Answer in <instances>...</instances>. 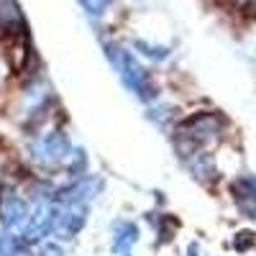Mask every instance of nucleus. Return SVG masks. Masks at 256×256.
Returning <instances> with one entry per match:
<instances>
[{
	"label": "nucleus",
	"instance_id": "obj_1",
	"mask_svg": "<svg viewBox=\"0 0 256 256\" xmlns=\"http://www.w3.org/2000/svg\"><path fill=\"white\" fill-rule=\"evenodd\" d=\"M110 59H113V64H116V70H118V74H120V80L126 82V88L131 90V92H136L138 98H144V100H148L152 98V82H148V77H146V72L138 67V62L128 54L126 49H110Z\"/></svg>",
	"mask_w": 256,
	"mask_h": 256
},
{
	"label": "nucleus",
	"instance_id": "obj_2",
	"mask_svg": "<svg viewBox=\"0 0 256 256\" xmlns=\"http://www.w3.org/2000/svg\"><path fill=\"white\" fill-rule=\"evenodd\" d=\"M56 216H59V210L52 202L38 200L28 210V218H26V226H24V241L36 244L44 236H49V233L54 230V226H56Z\"/></svg>",
	"mask_w": 256,
	"mask_h": 256
},
{
	"label": "nucleus",
	"instance_id": "obj_3",
	"mask_svg": "<svg viewBox=\"0 0 256 256\" xmlns=\"http://www.w3.org/2000/svg\"><path fill=\"white\" fill-rule=\"evenodd\" d=\"M88 220V205L84 202H67L59 216H56V226H54V233L59 238H74L80 228Z\"/></svg>",
	"mask_w": 256,
	"mask_h": 256
},
{
	"label": "nucleus",
	"instance_id": "obj_4",
	"mask_svg": "<svg viewBox=\"0 0 256 256\" xmlns=\"http://www.w3.org/2000/svg\"><path fill=\"white\" fill-rule=\"evenodd\" d=\"M70 154H72L70 152V144H67V138H64L59 131L46 134L44 138L36 144V156L44 162V164H56L62 159H67Z\"/></svg>",
	"mask_w": 256,
	"mask_h": 256
},
{
	"label": "nucleus",
	"instance_id": "obj_5",
	"mask_svg": "<svg viewBox=\"0 0 256 256\" xmlns=\"http://www.w3.org/2000/svg\"><path fill=\"white\" fill-rule=\"evenodd\" d=\"M0 218H3L6 228H24L28 218V208L16 192L6 190L3 198H0Z\"/></svg>",
	"mask_w": 256,
	"mask_h": 256
},
{
	"label": "nucleus",
	"instance_id": "obj_6",
	"mask_svg": "<svg viewBox=\"0 0 256 256\" xmlns=\"http://www.w3.org/2000/svg\"><path fill=\"white\" fill-rule=\"evenodd\" d=\"M138 241V228L128 220H118L113 226V256H134V246Z\"/></svg>",
	"mask_w": 256,
	"mask_h": 256
},
{
	"label": "nucleus",
	"instance_id": "obj_7",
	"mask_svg": "<svg viewBox=\"0 0 256 256\" xmlns=\"http://www.w3.org/2000/svg\"><path fill=\"white\" fill-rule=\"evenodd\" d=\"M233 190H236L238 198H244V200H256V180L254 177L251 180H241Z\"/></svg>",
	"mask_w": 256,
	"mask_h": 256
},
{
	"label": "nucleus",
	"instance_id": "obj_8",
	"mask_svg": "<svg viewBox=\"0 0 256 256\" xmlns=\"http://www.w3.org/2000/svg\"><path fill=\"white\" fill-rule=\"evenodd\" d=\"M80 3L84 6V10H88V13H92V16H100V13H105V10H108L110 0H80Z\"/></svg>",
	"mask_w": 256,
	"mask_h": 256
},
{
	"label": "nucleus",
	"instance_id": "obj_9",
	"mask_svg": "<svg viewBox=\"0 0 256 256\" xmlns=\"http://www.w3.org/2000/svg\"><path fill=\"white\" fill-rule=\"evenodd\" d=\"M251 236H254V233H238V238L233 241V244H236V248H241V251H244V248H248V244H254V238H251Z\"/></svg>",
	"mask_w": 256,
	"mask_h": 256
},
{
	"label": "nucleus",
	"instance_id": "obj_10",
	"mask_svg": "<svg viewBox=\"0 0 256 256\" xmlns=\"http://www.w3.org/2000/svg\"><path fill=\"white\" fill-rule=\"evenodd\" d=\"M41 256H64V251H62L59 244H46L44 251H41Z\"/></svg>",
	"mask_w": 256,
	"mask_h": 256
}]
</instances>
